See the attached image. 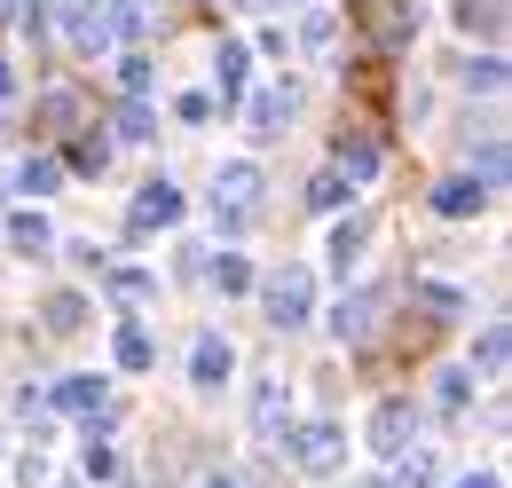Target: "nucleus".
I'll use <instances>...</instances> for the list:
<instances>
[{"label": "nucleus", "mask_w": 512, "mask_h": 488, "mask_svg": "<svg viewBox=\"0 0 512 488\" xmlns=\"http://www.w3.org/2000/svg\"><path fill=\"white\" fill-rule=\"evenodd\" d=\"M363 24H371V40H379V48H402V40L418 32V8H402V0H371V8H363Z\"/></svg>", "instance_id": "f8f14e48"}, {"label": "nucleus", "mask_w": 512, "mask_h": 488, "mask_svg": "<svg viewBox=\"0 0 512 488\" xmlns=\"http://www.w3.org/2000/svg\"><path fill=\"white\" fill-rule=\"evenodd\" d=\"M394 488H434V449H426V441H410V449L394 457Z\"/></svg>", "instance_id": "f3484780"}, {"label": "nucleus", "mask_w": 512, "mask_h": 488, "mask_svg": "<svg viewBox=\"0 0 512 488\" xmlns=\"http://www.w3.org/2000/svg\"><path fill=\"white\" fill-rule=\"evenodd\" d=\"M174 221H182V189L166 182V174L134 189V229H174Z\"/></svg>", "instance_id": "0eeeda50"}, {"label": "nucleus", "mask_w": 512, "mask_h": 488, "mask_svg": "<svg viewBox=\"0 0 512 488\" xmlns=\"http://www.w3.org/2000/svg\"><path fill=\"white\" fill-rule=\"evenodd\" d=\"M8 87H16V71H8V63H0V103H8Z\"/></svg>", "instance_id": "72a5a7b5"}, {"label": "nucleus", "mask_w": 512, "mask_h": 488, "mask_svg": "<svg viewBox=\"0 0 512 488\" xmlns=\"http://www.w3.org/2000/svg\"><path fill=\"white\" fill-rule=\"evenodd\" d=\"M111 355H119V370H150L158 363V339H150L142 323H119V347H111Z\"/></svg>", "instance_id": "dca6fc26"}, {"label": "nucleus", "mask_w": 512, "mask_h": 488, "mask_svg": "<svg viewBox=\"0 0 512 488\" xmlns=\"http://www.w3.org/2000/svg\"><path fill=\"white\" fill-rule=\"evenodd\" d=\"M363 237H371L363 221H339V229H331V268H339V276H347V268L363 260Z\"/></svg>", "instance_id": "6ab92c4d"}, {"label": "nucleus", "mask_w": 512, "mask_h": 488, "mask_svg": "<svg viewBox=\"0 0 512 488\" xmlns=\"http://www.w3.org/2000/svg\"><path fill=\"white\" fill-rule=\"evenodd\" d=\"M300 111V87L292 79H276V87H260L253 103H245V119H253V134H284V119Z\"/></svg>", "instance_id": "1a4fd4ad"}, {"label": "nucleus", "mask_w": 512, "mask_h": 488, "mask_svg": "<svg viewBox=\"0 0 512 488\" xmlns=\"http://www.w3.org/2000/svg\"><path fill=\"white\" fill-rule=\"evenodd\" d=\"M379 292H347V300L331 307V331H339V347H371L379 339Z\"/></svg>", "instance_id": "39448f33"}, {"label": "nucleus", "mask_w": 512, "mask_h": 488, "mask_svg": "<svg viewBox=\"0 0 512 488\" xmlns=\"http://www.w3.org/2000/svg\"><path fill=\"white\" fill-rule=\"evenodd\" d=\"M205 488H237V481H229V473H221V481H205Z\"/></svg>", "instance_id": "f704fd0d"}, {"label": "nucleus", "mask_w": 512, "mask_h": 488, "mask_svg": "<svg viewBox=\"0 0 512 488\" xmlns=\"http://www.w3.org/2000/svg\"><path fill=\"white\" fill-rule=\"evenodd\" d=\"M119 79H127V95H150V56H127V63H119Z\"/></svg>", "instance_id": "7c9ffc66"}, {"label": "nucleus", "mask_w": 512, "mask_h": 488, "mask_svg": "<svg viewBox=\"0 0 512 488\" xmlns=\"http://www.w3.org/2000/svg\"><path fill=\"white\" fill-rule=\"evenodd\" d=\"M434 402H442L449 418H457V410L473 402V370H442V386H434Z\"/></svg>", "instance_id": "393cba45"}, {"label": "nucleus", "mask_w": 512, "mask_h": 488, "mask_svg": "<svg viewBox=\"0 0 512 488\" xmlns=\"http://www.w3.org/2000/svg\"><path fill=\"white\" fill-rule=\"evenodd\" d=\"M260 307H268L276 331H300V323L316 315V276H308V268H276V276L260 284Z\"/></svg>", "instance_id": "f257e3e1"}, {"label": "nucleus", "mask_w": 512, "mask_h": 488, "mask_svg": "<svg viewBox=\"0 0 512 488\" xmlns=\"http://www.w3.org/2000/svg\"><path fill=\"white\" fill-rule=\"evenodd\" d=\"M71 166H79V174H103V166H111V142H103V134H79V142H71Z\"/></svg>", "instance_id": "a878e982"}, {"label": "nucleus", "mask_w": 512, "mask_h": 488, "mask_svg": "<svg viewBox=\"0 0 512 488\" xmlns=\"http://www.w3.org/2000/svg\"><path fill=\"white\" fill-rule=\"evenodd\" d=\"M48 402H56L64 418H111V386H103V378H87V370H79V378H64Z\"/></svg>", "instance_id": "6e6552de"}, {"label": "nucleus", "mask_w": 512, "mask_h": 488, "mask_svg": "<svg viewBox=\"0 0 512 488\" xmlns=\"http://www.w3.org/2000/svg\"><path fill=\"white\" fill-rule=\"evenodd\" d=\"M40 315H48V331L64 339V331H79V323H87V300H79V292H56V300L40 307Z\"/></svg>", "instance_id": "412c9836"}, {"label": "nucleus", "mask_w": 512, "mask_h": 488, "mask_svg": "<svg viewBox=\"0 0 512 488\" xmlns=\"http://www.w3.org/2000/svg\"><path fill=\"white\" fill-rule=\"evenodd\" d=\"M56 182H64V166H56V158H24V174H16V189H32V197H48Z\"/></svg>", "instance_id": "b1692460"}, {"label": "nucleus", "mask_w": 512, "mask_h": 488, "mask_svg": "<svg viewBox=\"0 0 512 488\" xmlns=\"http://www.w3.org/2000/svg\"><path fill=\"white\" fill-rule=\"evenodd\" d=\"M119 142H150V103H142V95L119 111Z\"/></svg>", "instance_id": "cd10ccee"}, {"label": "nucleus", "mask_w": 512, "mask_h": 488, "mask_svg": "<svg viewBox=\"0 0 512 488\" xmlns=\"http://www.w3.org/2000/svg\"><path fill=\"white\" fill-rule=\"evenodd\" d=\"M253 213H260V166L237 158V166L213 174V221H221V229H245Z\"/></svg>", "instance_id": "f03ea898"}, {"label": "nucleus", "mask_w": 512, "mask_h": 488, "mask_svg": "<svg viewBox=\"0 0 512 488\" xmlns=\"http://www.w3.org/2000/svg\"><path fill=\"white\" fill-rule=\"evenodd\" d=\"M245 48H237V40H221V56H213V87H221V103H237V95H245Z\"/></svg>", "instance_id": "4468645a"}, {"label": "nucleus", "mask_w": 512, "mask_h": 488, "mask_svg": "<svg viewBox=\"0 0 512 488\" xmlns=\"http://www.w3.org/2000/svg\"><path fill=\"white\" fill-rule=\"evenodd\" d=\"M229 370H237L229 339H213V331H205V339L190 347V386H197V394H221V378H229Z\"/></svg>", "instance_id": "9d476101"}, {"label": "nucleus", "mask_w": 512, "mask_h": 488, "mask_svg": "<svg viewBox=\"0 0 512 488\" xmlns=\"http://www.w3.org/2000/svg\"><path fill=\"white\" fill-rule=\"evenodd\" d=\"M481 205H489V182H473V174H449V182L434 189V213H442V221H473Z\"/></svg>", "instance_id": "9b49d317"}, {"label": "nucleus", "mask_w": 512, "mask_h": 488, "mask_svg": "<svg viewBox=\"0 0 512 488\" xmlns=\"http://www.w3.org/2000/svg\"><path fill=\"white\" fill-rule=\"evenodd\" d=\"M418 300L434 307V323H457V315H465V292H449V284H418Z\"/></svg>", "instance_id": "bb28decb"}, {"label": "nucleus", "mask_w": 512, "mask_h": 488, "mask_svg": "<svg viewBox=\"0 0 512 488\" xmlns=\"http://www.w3.org/2000/svg\"><path fill=\"white\" fill-rule=\"evenodd\" d=\"M87 481H111V449H103L95 433H87Z\"/></svg>", "instance_id": "2f4dec72"}, {"label": "nucleus", "mask_w": 512, "mask_h": 488, "mask_svg": "<svg viewBox=\"0 0 512 488\" xmlns=\"http://www.w3.org/2000/svg\"><path fill=\"white\" fill-rule=\"evenodd\" d=\"M71 8H103V0H71Z\"/></svg>", "instance_id": "c9c22d12"}, {"label": "nucleus", "mask_w": 512, "mask_h": 488, "mask_svg": "<svg viewBox=\"0 0 512 488\" xmlns=\"http://www.w3.org/2000/svg\"><path fill=\"white\" fill-rule=\"evenodd\" d=\"M418 441V402H402V394H386L379 410H371V449L379 457H402Z\"/></svg>", "instance_id": "20e7f679"}, {"label": "nucleus", "mask_w": 512, "mask_h": 488, "mask_svg": "<svg viewBox=\"0 0 512 488\" xmlns=\"http://www.w3.org/2000/svg\"><path fill=\"white\" fill-rule=\"evenodd\" d=\"M457 488H505V473H465Z\"/></svg>", "instance_id": "473e14b6"}, {"label": "nucleus", "mask_w": 512, "mask_h": 488, "mask_svg": "<svg viewBox=\"0 0 512 488\" xmlns=\"http://www.w3.org/2000/svg\"><path fill=\"white\" fill-rule=\"evenodd\" d=\"M276 449H284L300 473H339V465H347V433L323 426V418H316V426H284V441H276Z\"/></svg>", "instance_id": "7ed1b4c3"}, {"label": "nucleus", "mask_w": 512, "mask_h": 488, "mask_svg": "<svg viewBox=\"0 0 512 488\" xmlns=\"http://www.w3.org/2000/svg\"><path fill=\"white\" fill-rule=\"evenodd\" d=\"M505 323H489V331H481V339H473V370H481V378H505Z\"/></svg>", "instance_id": "a211bd4d"}, {"label": "nucleus", "mask_w": 512, "mask_h": 488, "mask_svg": "<svg viewBox=\"0 0 512 488\" xmlns=\"http://www.w3.org/2000/svg\"><path fill=\"white\" fill-rule=\"evenodd\" d=\"M213 284L221 292H253V260L245 252H213Z\"/></svg>", "instance_id": "aec40b11"}, {"label": "nucleus", "mask_w": 512, "mask_h": 488, "mask_svg": "<svg viewBox=\"0 0 512 488\" xmlns=\"http://www.w3.org/2000/svg\"><path fill=\"white\" fill-rule=\"evenodd\" d=\"M331 158H339V174H347V182H371V174H379V142H371V134H339V150H331Z\"/></svg>", "instance_id": "ddd939ff"}, {"label": "nucleus", "mask_w": 512, "mask_h": 488, "mask_svg": "<svg viewBox=\"0 0 512 488\" xmlns=\"http://www.w3.org/2000/svg\"><path fill=\"white\" fill-rule=\"evenodd\" d=\"M308 205H316V213H339V205H347V174H339V166L316 174V182H308Z\"/></svg>", "instance_id": "5701e85b"}, {"label": "nucleus", "mask_w": 512, "mask_h": 488, "mask_svg": "<svg viewBox=\"0 0 512 488\" xmlns=\"http://www.w3.org/2000/svg\"><path fill=\"white\" fill-rule=\"evenodd\" d=\"M111 292H119L127 307H142V300H150V276H142V268H119V276H111Z\"/></svg>", "instance_id": "c756f323"}, {"label": "nucleus", "mask_w": 512, "mask_h": 488, "mask_svg": "<svg viewBox=\"0 0 512 488\" xmlns=\"http://www.w3.org/2000/svg\"><path fill=\"white\" fill-rule=\"evenodd\" d=\"M8 244H16V252H48V221H40V213H16V221H8Z\"/></svg>", "instance_id": "4be33fe9"}, {"label": "nucleus", "mask_w": 512, "mask_h": 488, "mask_svg": "<svg viewBox=\"0 0 512 488\" xmlns=\"http://www.w3.org/2000/svg\"><path fill=\"white\" fill-rule=\"evenodd\" d=\"M284 426H292V386L284 378H260L253 386V433L260 441H284Z\"/></svg>", "instance_id": "423d86ee"}, {"label": "nucleus", "mask_w": 512, "mask_h": 488, "mask_svg": "<svg viewBox=\"0 0 512 488\" xmlns=\"http://www.w3.org/2000/svg\"><path fill=\"white\" fill-rule=\"evenodd\" d=\"M457 32L497 40V32H505V0H457Z\"/></svg>", "instance_id": "2eb2a0df"}, {"label": "nucleus", "mask_w": 512, "mask_h": 488, "mask_svg": "<svg viewBox=\"0 0 512 488\" xmlns=\"http://www.w3.org/2000/svg\"><path fill=\"white\" fill-rule=\"evenodd\" d=\"M465 87H481V95H497V87H505V63H497V56L465 63Z\"/></svg>", "instance_id": "c85d7f7f"}]
</instances>
